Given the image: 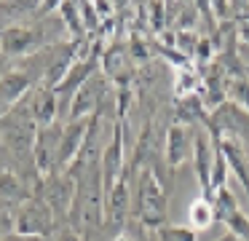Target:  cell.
Here are the masks:
<instances>
[{"instance_id": "obj_1", "label": "cell", "mask_w": 249, "mask_h": 241, "mask_svg": "<svg viewBox=\"0 0 249 241\" xmlns=\"http://www.w3.org/2000/svg\"><path fill=\"white\" fill-rule=\"evenodd\" d=\"M75 198L67 225L75 233H81L86 241H99L105 236V187H102V171L83 177L75 182Z\"/></svg>"}, {"instance_id": "obj_2", "label": "cell", "mask_w": 249, "mask_h": 241, "mask_svg": "<svg viewBox=\"0 0 249 241\" xmlns=\"http://www.w3.org/2000/svg\"><path fill=\"white\" fill-rule=\"evenodd\" d=\"M134 217L145 230L156 233L158 228H163L169 214V193L163 190V182L158 180L156 169L145 166L134 180Z\"/></svg>"}, {"instance_id": "obj_3", "label": "cell", "mask_w": 249, "mask_h": 241, "mask_svg": "<svg viewBox=\"0 0 249 241\" xmlns=\"http://www.w3.org/2000/svg\"><path fill=\"white\" fill-rule=\"evenodd\" d=\"M14 217V233L30 236V239H43L49 241L56 230L62 228L56 214L51 212V206L40 196H33L11 214Z\"/></svg>"}, {"instance_id": "obj_4", "label": "cell", "mask_w": 249, "mask_h": 241, "mask_svg": "<svg viewBox=\"0 0 249 241\" xmlns=\"http://www.w3.org/2000/svg\"><path fill=\"white\" fill-rule=\"evenodd\" d=\"M107 83L110 80L102 75V70H99L97 75H91V78L72 94L70 105H67V121H83V118L97 115L99 110H107V102L113 99Z\"/></svg>"}, {"instance_id": "obj_5", "label": "cell", "mask_w": 249, "mask_h": 241, "mask_svg": "<svg viewBox=\"0 0 249 241\" xmlns=\"http://www.w3.org/2000/svg\"><path fill=\"white\" fill-rule=\"evenodd\" d=\"M131 171L124 174L115 187L105 196V233L113 239L129 225V212H131Z\"/></svg>"}, {"instance_id": "obj_6", "label": "cell", "mask_w": 249, "mask_h": 241, "mask_svg": "<svg viewBox=\"0 0 249 241\" xmlns=\"http://www.w3.org/2000/svg\"><path fill=\"white\" fill-rule=\"evenodd\" d=\"M75 187H78L75 182L62 171V174L46 177V180L40 182V187H38L35 196H40L46 204H49L51 212H54L56 220H59V225H67V217H70V209H72V198H75Z\"/></svg>"}, {"instance_id": "obj_7", "label": "cell", "mask_w": 249, "mask_h": 241, "mask_svg": "<svg viewBox=\"0 0 249 241\" xmlns=\"http://www.w3.org/2000/svg\"><path fill=\"white\" fill-rule=\"evenodd\" d=\"M99 171H102V187L105 196L115 187V182L124 174H129V166L124 161V121L113 123V134H110V142L102 153V164H99Z\"/></svg>"}, {"instance_id": "obj_8", "label": "cell", "mask_w": 249, "mask_h": 241, "mask_svg": "<svg viewBox=\"0 0 249 241\" xmlns=\"http://www.w3.org/2000/svg\"><path fill=\"white\" fill-rule=\"evenodd\" d=\"M62 126H65V123L54 121V123H49V126H38V134H35L33 158H35V169H38V174L43 177V180H46V177H51V174H56Z\"/></svg>"}, {"instance_id": "obj_9", "label": "cell", "mask_w": 249, "mask_h": 241, "mask_svg": "<svg viewBox=\"0 0 249 241\" xmlns=\"http://www.w3.org/2000/svg\"><path fill=\"white\" fill-rule=\"evenodd\" d=\"M89 123L91 118H83V121H67L62 126V139H59V158H56V174L67 171V166L75 161V155L81 153L83 142H86L89 134Z\"/></svg>"}, {"instance_id": "obj_10", "label": "cell", "mask_w": 249, "mask_h": 241, "mask_svg": "<svg viewBox=\"0 0 249 241\" xmlns=\"http://www.w3.org/2000/svg\"><path fill=\"white\" fill-rule=\"evenodd\" d=\"M193 153V134L188 126L174 121L166 129V139H163V158L172 169H177L179 164H185V158Z\"/></svg>"}, {"instance_id": "obj_11", "label": "cell", "mask_w": 249, "mask_h": 241, "mask_svg": "<svg viewBox=\"0 0 249 241\" xmlns=\"http://www.w3.org/2000/svg\"><path fill=\"white\" fill-rule=\"evenodd\" d=\"M214 139L222 148V155H225V161H228V171L236 174V180L241 182L244 193H247V198H249V155H247V150H244V145L233 137H214Z\"/></svg>"}, {"instance_id": "obj_12", "label": "cell", "mask_w": 249, "mask_h": 241, "mask_svg": "<svg viewBox=\"0 0 249 241\" xmlns=\"http://www.w3.org/2000/svg\"><path fill=\"white\" fill-rule=\"evenodd\" d=\"M30 107H33V115L38 126H49L56 121V112H59V96L54 89H46V86H35L27 94Z\"/></svg>"}, {"instance_id": "obj_13", "label": "cell", "mask_w": 249, "mask_h": 241, "mask_svg": "<svg viewBox=\"0 0 249 241\" xmlns=\"http://www.w3.org/2000/svg\"><path fill=\"white\" fill-rule=\"evenodd\" d=\"M174 112H177V118L174 121L182 123V126H206V121H209V115H206V105L201 96H185V99H177V105H174Z\"/></svg>"}, {"instance_id": "obj_14", "label": "cell", "mask_w": 249, "mask_h": 241, "mask_svg": "<svg viewBox=\"0 0 249 241\" xmlns=\"http://www.w3.org/2000/svg\"><path fill=\"white\" fill-rule=\"evenodd\" d=\"M212 209H214V222H222V225H228L238 212H241L236 196H233V190L228 185L220 187V190L212 196Z\"/></svg>"}, {"instance_id": "obj_15", "label": "cell", "mask_w": 249, "mask_h": 241, "mask_svg": "<svg viewBox=\"0 0 249 241\" xmlns=\"http://www.w3.org/2000/svg\"><path fill=\"white\" fill-rule=\"evenodd\" d=\"M214 222V209H212V201H206L204 196L193 198L188 206V228L193 230H206Z\"/></svg>"}, {"instance_id": "obj_16", "label": "cell", "mask_w": 249, "mask_h": 241, "mask_svg": "<svg viewBox=\"0 0 249 241\" xmlns=\"http://www.w3.org/2000/svg\"><path fill=\"white\" fill-rule=\"evenodd\" d=\"M201 86H204V78L198 73L185 64V67H177V78H174V96L177 99H185V96H198Z\"/></svg>"}, {"instance_id": "obj_17", "label": "cell", "mask_w": 249, "mask_h": 241, "mask_svg": "<svg viewBox=\"0 0 249 241\" xmlns=\"http://www.w3.org/2000/svg\"><path fill=\"white\" fill-rule=\"evenodd\" d=\"M56 11H59V19H62V24H65L67 35H72V40H86V37H83L86 35V27H83L78 3H59Z\"/></svg>"}, {"instance_id": "obj_18", "label": "cell", "mask_w": 249, "mask_h": 241, "mask_svg": "<svg viewBox=\"0 0 249 241\" xmlns=\"http://www.w3.org/2000/svg\"><path fill=\"white\" fill-rule=\"evenodd\" d=\"M153 239L156 241H198V236L188 225H163V228H158L153 233Z\"/></svg>"}, {"instance_id": "obj_19", "label": "cell", "mask_w": 249, "mask_h": 241, "mask_svg": "<svg viewBox=\"0 0 249 241\" xmlns=\"http://www.w3.org/2000/svg\"><path fill=\"white\" fill-rule=\"evenodd\" d=\"M145 8L150 11V30L161 32L163 24H166V3H147Z\"/></svg>"}, {"instance_id": "obj_20", "label": "cell", "mask_w": 249, "mask_h": 241, "mask_svg": "<svg viewBox=\"0 0 249 241\" xmlns=\"http://www.w3.org/2000/svg\"><path fill=\"white\" fill-rule=\"evenodd\" d=\"M8 233H14V217L6 206H0V239Z\"/></svg>"}, {"instance_id": "obj_21", "label": "cell", "mask_w": 249, "mask_h": 241, "mask_svg": "<svg viewBox=\"0 0 249 241\" xmlns=\"http://www.w3.org/2000/svg\"><path fill=\"white\" fill-rule=\"evenodd\" d=\"M236 37L244 43V46H249V21L247 19L236 21Z\"/></svg>"}, {"instance_id": "obj_22", "label": "cell", "mask_w": 249, "mask_h": 241, "mask_svg": "<svg viewBox=\"0 0 249 241\" xmlns=\"http://www.w3.org/2000/svg\"><path fill=\"white\" fill-rule=\"evenodd\" d=\"M150 236H153V233H150ZM150 236H147L145 241H150ZM110 241H140V239H137V236L131 233V228H129V225H126V230H121V233H118V236H113V239H110Z\"/></svg>"}, {"instance_id": "obj_23", "label": "cell", "mask_w": 249, "mask_h": 241, "mask_svg": "<svg viewBox=\"0 0 249 241\" xmlns=\"http://www.w3.org/2000/svg\"><path fill=\"white\" fill-rule=\"evenodd\" d=\"M0 241H43V239H30V236H19V233H8Z\"/></svg>"}, {"instance_id": "obj_24", "label": "cell", "mask_w": 249, "mask_h": 241, "mask_svg": "<svg viewBox=\"0 0 249 241\" xmlns=\"http://www.w3.org/2000/svg\"><path fill=\"white\" fill-rule=\"evenodd\" d=\"M6 169H11V164H8V155H6V150H3V145H0V174Z\"/></svg>"}, {"instance_id": "obj_25", "label": "cell", "mask_w": 249, "mask_h": 241, "mask_svg": "<svg viewBox=\"0 0 249 241\" xmlns=\"http://www.w3.org/2000/svg\"><path fill=\"white\" fill-rule=\"evenodd\" d=\"M241 19L249 21V3H238V21Z\"/></svg>"}, {"instance_id": "obj_26", "label": "cell", "mask_w": 249, "mask_h": 241, "mask_svg": "<svg viewBox=\"0 0 249 241\" xmlns=\"http://www.w3.org/2000/svg\"><path fill=\"white\" fill-rule=\"evenodd\" d=\"M150 241H156V239H153V236H150Z\"/></svg>"}]
</instances>
